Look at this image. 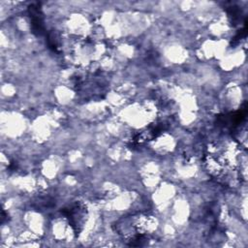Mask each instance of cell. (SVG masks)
<instances>
[{"mask_svg":"<svg viewBox=\"0 0 248 248\" xmlns=\"http://www.w3.org/2000/svg\"><path fill=\"white\" fill-rule=\"evenodd\" d=\"M66 216L69 218L70 223L75 230V232L78 233L82 227V224L84 222L83 217L85 216V208L80 203H75L65 211Z\"/></svg>","mask_w":248,"mask_h":248,"instance_id":"6da1fadb","label":"cell"}]
</instances>
